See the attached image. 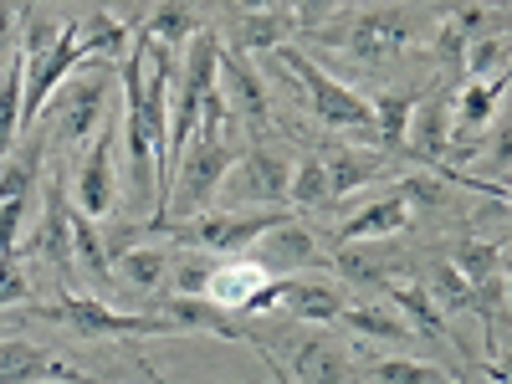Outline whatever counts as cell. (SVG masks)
<instances>
[{
    "instance_id": "obj_22",
    "label": "cell",
    "mask_w": 512,
    "mask_h": 384,
    "mask_svg": "<svg viewBox=\"0 0 512 384\" xmlns=\"http://www.w3.org/2000/svg\"><path fill=\"white\" fill-rule=\"evenodd\" d=\"M282 303L292 308V318H303V323H338V313H344V292L328 287V282H292L287 277V292H282Z\"/></svg>"
},
{
    "instance_id": "obj_19",
    "label": "cell",
    "mask_w": 512,
    "mask_h": 384,
    "mask_svg": "<svg viewBox=\"0 0 512 384\" xmlns=\"http://www.w3.org/2000/svg\"><path fill=\"white\" fill-rule=\"evenodd\" d=\"M502 93H507V72L502 77H487V82H466V93L456 98V139L451 144H472L477 128L492 123Z\"/></svg>"
},
{
    "instance_id": "obj_6",
    "label": "cell",
    "mask_w": 512,
    "mask_h": 384,
    "mask_svg": "<svg viewBox=\"0 0 512 384\" xmlns=\"http://www.w3.org/2000/svg\"><path fill=\"white\" fill-rule=\"evenodd\" d=\"M31 251L47 256L62 292H72V262H77L72 256V205H67V185L57 175L47 180V205H41V231H36Z\"/></svg>"
},
{
    "instance_id": "obj_15",
    "label": "cell",
    "mask_w": 512,
    "mask_h": 384,
    "mask_svg": "<svg viewBox=\"0 0 512 384\" xmlns=\"http://www.w3.org/2000/svg\"><path fill=\"white\" fill-rule=\"evenodd\" d=\"M216 93L226 98V108H236L251 123L267 118V88H262V77H256L236 52H226V47H221V67H216Z\"/></svg>"
},
{
    "instance_id": "obj_7",
    "label": "cell",
    "mask_w": 512,
    "mask_h": 384,
    "mask_svg": "<svg viewBox=\"0 0 512 384\" xmlns=\"http://www.w3.org/2000/svg\"><path fill=\"white\" fill-rule=\"evenodd\" d=\"M246 262H256L267 277H287L297 267H323V251H318V236L313 231L287 221V226H277V231H267L262 241H256L246 251Z\"/></svg>"
},
{
    "instance_id": "obj_14",
    "label": "cell",
    "mask_w": 512,
    "mask_h": 384,
    "mask_svg": "<svg viewBox=\"0 0 512 384\" xmlns=\"http://www.w3.org/2000/svg\"><path fill=\"white\" fill-rule=\"evenodd\" d=\"M292 379L297 384H349V349L328 333L303 338L292 349Z\"/></svg>"
},
{
    "instance_id": "obj_31",
    "label": "cell",
    "mask_w": 512,
    "mask_h": 384,
    "mask_svg": "<svg viewBox=\"0 0 512 384\" xmlns=\"http://www.w3.org/2000/svg\"><path fill=\"white\" fill-rule=\"evenodd\" d=\"M216 272V256L210 251H175V272H169V287L180 297H205V282Z\"/></svg>"
},
{
    "instance_id": "obj_20",
    "label": "cell",
    "mask_w": 512,
    "mask_h": 384,
    "mask_svg": "<svg viewBox=\"0 0 512 384\" xmlns=\"http://www.w3.org/2000/svg\"><path fill=\"white\" fill-rule=\"evenodd\" d=\"M139 31H144L149 41H159V47L175 52V47H185V41L200 31V6H185V0H164V6L144 11Z\"/></svg>"
},
{
    "instance_id": "obj_27",
    "label": "cell",
    "mask_w": 512,
    "mask_h": 384,
    "mask_svg": "<svg viewBox=\"0 0 512 384\" xmlns=\"http://www.w3.org/2000/svg\"><path fill=\"white\" fill-rule=\"evenodd\" d=\"M36 169H41V134H31V144H26L21 154H11L6 164H0V205L31 200V190H36Z\"/></svg>"
},
{
    "instance_id": "obj_4",
    "label": "cell",
    "mask_w": 512,
    "mask_h": 384,
    "mask_svg": "<svg viewBox=\"0 0 512 384\" xmlns=\"http://www.w3.org/2000/svg\"><path fill=\"white\" fill-rule=\"evenodd\" d=\"M118 134H123V113L108 118L98 128V139L88 149V159H82L77 169V210L88 221H103L108 210L118 205V180H113V149H118Z\"/></svg>"
},
{
    "instance_id": "obj_21",
    "label": "cell",
    "mask_w": 512,
    "mask_h": 384,
    "mask_svg": "<svg viewBox=\"0 0 512 384\" xmlns=\"http://www.w3.org/2000/svg\"><path fill=\"white\" fill-rule=\"evenodd\" d=\"M21 98H26V52L16 47L6 77H0V164L16 154L21 139Z\"/></svg>"
},
{
    "instance_id": "obj_8",
    "label": "cell",
    "mask_w": 512,
    "mask_h": 384,
    "mask_svg": "<svg viewBox=\"0 0 512 384\" xmlns=\"http://www.w3.org/2000/svg\"><path fill=\"white\" fill-rule=\"evenodd\" d=\"M379 287L390 292V303L405 313V323H410L415 338H425V344H436V349H461V344H456V333L446 328V313L436 308V297L425 292L415 277H410V282H405V277H384Z\"/></svg>"
},
{
    "instance_id": "obj_10",
    "label": "cell",
    "mask_w": 512,
    "mask_h": 384,
    "mask_svg": "<svg viewBox=\"0 0 512 384\" xmlns=\"http://www.w3.org/2000/svg\"><path fill=\"white\" fill-rule=\"evenodd\" d=\"M103 93H108V77L103 72H88L82 82H67L62 98H52L47 108H41V118H57L62 139H88V128L103 108Z\"/></svg>"
},
{
    "instance_id": "obj_24",
    "label": "cell",
    "mask_w": 512,
    "mask_h": 384,
    "mask_svg": "<svg viewBox=\"0 0 512 384\" xmlns=\"http://www.w3.org/2000/svg\"><path fill=\"white\" fill-rule=\"evenodd\" d=\"M123 36H128V26L113 11H88V16H82V31H77V57L82 62L118 57L123 52Z\"/></svg>"
},
{
    "instance_id": "obj_30",
    "label": "cell",
    "mask_w": 512,
    "mask_h": 384,
    "mask_svg": "<svg viewBox=\"0 0 512 384\" xmlns=\"http://www.w3.org/2000/svg\"><path fill=\"white\" fill-rule=\"evenodd\" d=\"M287 200H292L297 210H318V205H328V175H323L318 154H303V159L292 164V185H287Z\"/></svg>"
},
{
    "instance_id": "obj_1",
    "label": "cell",
    "mask_w": 512,
    "mask_h": 384,
    "mask_svg": "<svg viewBox=\"0 0 512 384\" xmlns=\"http://www.w3.org/2000/svg\"><path fill=\"white\" fill-rule=\"evenodd\" d=\"M21 318H41V323H67L82 338H159V333H180L175 318L164 313H118L103 297L88 292H62V303H41V308H21Z\"/></svg>"
},
{
    "instance_id": "obj_16",
    "label": "cell",
    "mask_w": 512,
    "mask_h": 384,
    "mask_svg": "<svg viewBox=\"0 0 512 384\" xmlns=\"http://www.w3.org/2000/svg\"><path fill=\"white\" fill-rule=\"evenodd\" d=\"M169 272H175V251H164V246H128V251L113 256V282L128 287V292H139V297L164 287Z\"/></svg>"
},
{
    "instance_id": "obj_5",
    "label": "cell",
    "mask_w": 512,
    "mask_h": 384,
    "mask_svg": "<svg viewBox=\"0 0 512 384\" xmlns=\"http://www.w3.org/2000/svg\"><path fill=\"white\" fill-rule=\"evenodd\" d=\"M410 36H415L410 11H400V6H374V11H359V16H354V31L338 36V41H344L359 62H390V57H400V52L410 47Z\"/></svg>"
},
{
    "instance_id": "obj_12",
    "label": "cell",
    "mask_w": 512,
    "mask_h": 384,
    "mask_svg": "<svg viewBox=\"0 0 512 384\" xmlns=\"http://www.w3.org/2000/svg\"><path fill=\"white\" fill-rule=\"evenodd\" d=\"M297 26L292 6H251V11H231V36H236V57L241 52H277L282 36Z\"/></svg>"
},
{
    "instance_id": "obj_36",
    "label": "cell",
    "mask_w": 512,
    "mask_h": 384,
    "mask_svg": "<svg viewBox=\"0 0 512 384\" xmlns=\"http://www.w3.org/2000/svg\"><path fill=\"white\" fill-rule=\"evenodd\" d=\"M487 16H492V11H482V6H461L451 31H456V36H461V31H472V36L482 41V36H487Z\"/></svg>"
},
{
    "instance_id": "obj_29",
    "label": "cell",
    "mask_w": 512,
    "mask_h": 384,
    "mask_svg": "<svg viewBox=\"0 0 512 384\" xmlns=\"http://www.w3.org/2000/svg\"><path fill=\"white\" fill-rule=\"evenodd\" d=\"M369 113H374V139H379V144H390V149H400L405 134H410L415 98H410V93H379Z\"/></svg>"
},
{
    "instance_id": "obj_13",
    "label": "cell",
    "mask_w": 512,
    "mask_h": 384,
    "mask_svg": "<svg viewBox=\"0 0 512 384\" xmlns=\"http://www.w3.org/2000/svg\"><path fill=\"white\" fill-rule=\"evenodd\" d=\"M415 221V210L390 190V195H379V200H369L364 210H354V216L338 226V246H354V241H379V236H395V231H405Z\"/></svg>"
},
{
    "instance_id": "obj_9",
    "label": "cell",
    "mask_w": 512,
    "mask_h": 384,
    "mask_svg": "<svg viewBox=\"0 0 512 384\" xmlns=\"http://www.w3.org/2000/svg\"><path fill=\"white\" fill-rule=\"evenodd\" d=\"M36 379H57V384H98L88 374L67 369L62 359H52L47 349L26 344V338L6 333L0 338V384H36Z\"/></svg>"
},
{
    "instance_id": "obj_28",
    "label": "cell",
    "mask_w": 512,
    "mask_h": 384,
    "mask_svg": "<svg viewBox=\"0 0 512 384\" xmlns=\"http://www.w3.org/2000/svg\"><path fill=\"white\" fill-rule=\"evenodd\" d=\"M369 379L374 384H466V374H446L425 359H374Z\"/></svg>"
},
{
    "instance_id": "obj_2",
    "label": "cell",
    "mask_w": 512,
    "mask_h": 384,
    "mask_svg": "<svg viewBox=\"0 0 512 384\" xmlns=\"http://www.w3.org/2000/svg\"><path fill=\"white\" fill-rule=\"evenodd\" d=\"M272 57L282 62V72H292V77H297V88L308 93L313 113H318L328 128H344V134H364V139L374 134V113H369V103H364L354 88H344L338 77H328L313 57L292 52V47H277Z\"/></svg>"
},
{
    "instance_id": "obj_26",
    "label": "cell",
    "mask_w": 512,
    "mask_h": 384,
    "mask_svg": "<svg viewBox=\"0 0 512 384\" xmlns=\"http://www.w3.org/2000/svg\"><path fill=\"white\" fill-rule=\"evenodd\" d=\"M451 272H456L466 287L487 282L492 272H502V246H492V241H477V236H461V241L451 246Z\"/></svg>"
},
{
    "instance_id": "obj_11",
    "label": "cell",
    "mask_w": 512,
    "mask_h": 384,
    "mask_svg": "<svg viewBox=\"0 0 512 384\" xmlns=\"http://www.w3.org/2000/svg\"><path fill=\"white\" fill-rule=\"evenodd\" d=\"M318 164H323V175H328V200H344V195L364 190L379 169H384V159H379L374 149H354V144H344V139H333V144L318 154Z\"/></svg>"
},
{
    "instance_id": "obj_32",
    "label": "cell",
    "mask_w": 512,
    "mask_h": 384,
    "mask_svg": "<svg viewBox=\"0 0 512 384\" xmlns=\"http://www.w3.org/2000/svg\"><path fill=\"white\" fill-rule=\"evenodd\" d=\"M31 297V282L21 272V251H0V313H21Z\"/></svg>"
},
{
    "instance_id": "obj_35",
    "label": "cell",
    "mask_w": 512,
    "mask_h": 384,
    "mask_svg": "<svg viewBox=\"0 0 512 384\" xmlns=\"http://www.w3.org/2000/svg\"><path fill=\"white\" fill-rule=\"evenodd\" d=\"M16 21H21V11H11V6H0V77H6V67H11V36H16Z\"/></svg>"
},
{
    "instance_id": "obj_18",
    "label": "cell",
    "mask_w": 512,
    "mask_h": 384,
    "mask_svg": "<svg viewBox=\"0 0 512 384\" xmlns=\"http://www.w3.org/2000/svg\"><path fill=\"white\" fill-rule=\"evenodd\" d=\"M164 318H175V323H180V333H185V328H205V333H221V338H231V344H246V349H251V338H256V333H246L226 308L205 303V297H180V292H169Z\"/></svg>"
},
{
    "instance_id": "obj_25",
    "label": "cell",
    "mask_w": 512,
    "mask_h": 384,
    "mask_svg": "<svg viewBox=\"0 0 512 384\" xmlns=\"http://www.w3.org/2000/svg\"><path fill=\"white\" fill-rule=\"evenodd\" d=\"M456 98H431V103H425L420 113H410V128H415V159H425V164H441V149H446V108H451Z\"/></svg>"
},
{
    "instance_id": "obj_23",
    "label": "cell",
    "mask_w": 512,
    "mask_h": 384,
    "mask_svg": "<svg viewBox=\"0 0 512 384\" xmlns=\"http://www.w3.org/2000/svg\"><path fill=\"white\" fill-rule=\"evenodd\" d=\"M338 323H344L349 333H364V338H384V344H415L410 323L395 318L390 308H379V303H344Z\"/></svg>"
},
{
    "instance_id": "obj_17",
    "label": "cell",
    "mask_w": 512,
    "mask_h": 384,
    "mask_svg": "<svg viewBox=\"0 0 512 384\" xmlns=\"http://www.w3.org/2000/svg\"><path fill=\"white\" fill-rule=\"evenodd\" d=\"M272 277L256 267V262H216V272H210V282H205V303H216V308H246L256 292H262Z\"/></svg>"
},
{
    "instance_id": "obj_3",
    "label": "cell",
    "mask_w": 512,
    "mask_h": 384,
    "mask_svg": "<svg viewBox=\"0 0 512 384\" xmlns=\"http://www.w3.org/2000/svg\"><path fill=\"white\" fill-rule=\"evenodd\" d=\"M287 185H292V164H287V154L282 149H272V144H251V149H241V159L231 164V175H226V200H236V205H282L287 200Z\"/></svg>"
},
{
    "instance_id": "obj_34",
    "label": "cell",
    "mask_w": 512,
    "mask_h": 384,
    "mask_svg": "<svg viewBox=\"0 0 512 384\" xmlns=\"http://www.w3.org/2000/svg\"><path fill=\"white\" fill-rule=\"evenodd\" d=\"M466 72H472V82H487V72L502 77L507 72V36L502 31L497 36H482L477 47H472V57H466Z\"/></svg>"
},
{
    "instance_id": "obj_33",
    "label": "cell",
    "mask_w": 512,
    "mask_h": 384,
    "mask_svg": "<svg viewBox=\"0 0 512 384\" xmlns=\"http://www.w3.org/2000/svg\"><path fill=\"white\" fill-rule=\"evenodd\" d=\"M425 292L436 297L441 313H466V303H472V287L451 272V262H436V267H431V287H425Z\"/></svg>"
},
{
    "instance_id": "obj_37",
    "label": "cell",
    "mask_w": 512,
    "mask_h": 384,
    "mask_svg": "<svg viewBox=\"0 0 512 384\" xmlns=\"http://www.w3.org/2000/svg\"><path fill=\"white\" fill-rule=\"evenodd\" d=\"M251 349H256V359H262V364H267V374H272V384H292V379H287V369H282V359H277V354H272V349L262 344V338H251Z\"/></svg>"
}]
</instances>
